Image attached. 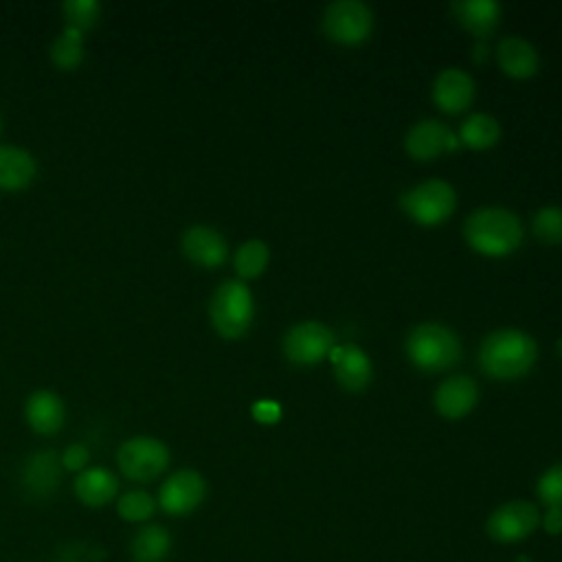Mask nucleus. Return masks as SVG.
<instances>
[{
	"label": "nucleus",
	"instance_id": "nucleus-11",
	"mask_svg": "<svg viewBox=\"0 0 562 562\" xmlns=\"http://www.w3.org/2000/svg\"><path fill=\"white\" fill-rule=\"evenodd\" d=\"M457 145L459 140L452 130L437 119H424L415 123L404 136L406 154L419 162L435 160L448 151H454Z\"/></svg>",
	"mask_w": 562,
	"mask_h": 562
},
{
	"label": "nucleus",
	"instance_id": "nucleus-4",
	"mask_svg": "<svg viewBox=\"0 0 562 562\" xmlns=\"http://www.w3.org/2000/svg\"><path fill=\"white\" fill-rule=\"evenodd\" d=\"M209 316L213 329L222 338H241L250 329L255 316V303L248 285L237 279L217 285V290L211 296Z\"/></svg>",
	"mask_w": 562,
	"mask_h": 562
},
{
	"label": "nucleus",
	"instance_id": "nucleus-6",
	"mask_svg": "<svg viewBox=\"0 0 562 562\" xmlns=\"http://www.w3.org/2000/svg\"><path fill=\"white\" fill-rule=\"evenodd\" d=\"M321 29L336 44L358 46L373 31V13L360 0H336L325 7Z\"/></svg>",
	"mask_w": 562,
	"mask_h": 562
},
{
	"label": "nucleus",
	"instance_id": "nucleus-23",
	"mask_svg": "<svg viewBox=\"0 0 562 562\" xmlns=\"http://www.w3.org/2000/svg\"><path fill=\"white\" fill-rule=\"evenodd\" d=\"M171 536L160 525L143 527L132 540L134 562H162L169 555Z\"/></svg>",
	"mask_w": 562,
	"mask_h": 562
},
{
	"label": "nucleus",
	"instance_id": "nucleus-17",
	"mask_svg": "<svg viewBox=\"0 0 562 562\" xmlns=\"http://www.w3.org/2000/svg\"><path fill=\"white\" fill-rule=\"evenodd\" d=\"M496 61L512 79H529L540 68V55L531 42L518 35H507L496 46Z\"/></svg>",
	"mask_w": 562,
	"mask_h": 562
},
{
	"label": "nucleus",
	"instance_id": "nucleus-31",
	"mask_svg": "<svg viewBox=\"0 0 562 562\" xmlns=\"http://www.w3.org/2000/svg\"><path fill=\"white\" fill-rule=\"evenodd\" d=\"M542 520V527L547 529V533L558 536L562 533V509L560 507H547V514Z\"/></svg>",
	"mask_w": 562,
	"mask_h": 562
},
{
	"label": "nucleus",
	"instance_id": "nucleus-10",
	"mask_svg": "<svg viewBox=\"0 0 562 562\" xmlns=\"http://www.w3.org/2000/svg\"><path fill=\"white\" fill-rule=\"evenodd\" d=\"M206 496V481L195 470L173 472L158 492V505L171 516L191 514Z\"/></svg>",
	"mask_w": 562,
	"mask_h": 562
},
{
	"label": "nucleus",
	"instance_id": "nucleus-14",
	"mask_svg": "<svg viewBox=\"0 0 562 562\" xmlns=\"http://www.w3.org/2000/svg\"><path fill=\"white\" fill-rule=\"evenodd\" d=\"M474 79L461 68H443L432 81V101L446 114H461L474 101Z\"/></svg>",
	"mask_w": 562,
	"mask_h": 562
},
{
	"label": "nucleus",
	"instance_id": "nucleus-26",
	"mask_svg": "<svg viewBox=\"0 0 562 562\" xmlns=\"http://www.w3.org/2000/svg\"><path fill=\"white\" fill-rule=\"evenodd\" d=\"M531 231L536 239L547 246L562 244V206L547 204L538 209L531 220Z\"/></svg>",
	"mask_w": 562,
	"mask_h": 562
},
{
	"label": "nucleus",
	"instance_id": "nucleus-25",
	"mask_svg": "<svg viewBox=\"0 0 562 562\" xmlns=\"http://www.w3.org/2000/svg\"><path fill=\"white\" fill-rule=\"evenodd\" d=\"M268 261H270V248L263 239L244 241L233 257L235 270L244 281L257 279L259 274H263V270L268 268Z\"/></svg>",
	"mask_w": 562,
	"mask_h": 562
},
{
	"label": "nucleus",
	"instance_id": "nucleus-20",
	"mask_svg": "<svg viewBox=\"0 0 562 562\" xmlns=\"http://www.w3.org/2000/svg\"><path fill=\"white\" fill-rule=\"evenodd\" d=\"M37 165L31 151L13 145H0V189L20 191L35 178Z\"/></svg>",
	"mask_w": 562,
	"mask_h": 562
},
{
	"label": "nucleus",
	"instance_id": "nucleus-28",
	"mask_svg": "<svg viewBox=\"0 0 562 562\" xmlns=\"http://www.w3.org/2000/svg\"><path fill=\"white\" fill-rule=\"evenodd\" d=\"M116 509H119V514H121L125 520H130V522H140V520L151 518V514L156 512V501H154L147 492L132 490V492H125V494L119 498Z\"/></svg>",
	"mask_w": 562,
	"mask_h": 562
},
{
	"label": "nucleus",
	"instance_id": "nucleus-2",
	"mask_svg": "<svg viewBox=\"0 0 562 562\" xmlns=\"http://www.w3.org/2000/svg\"><path fill=\"white\" fill-rule=\"evenodd\" d=\"M463 239L479 255L507 257L522 241V224L505 206H481L465 217Z\"/></svg>",
	"mask_w": 562,
	"mask_h": 562
},
{
	"label": "nucleus",
	"instance_id": "nucleus-33",
	"mask_svg": "<svg viewBox=\"0 0 562 562\" xmlns=\"http://www.w3.org/2000/svg\"><path fill=\"white\" fill-rule=\"evenodd\" d=\"M558 351H560V356H562V338L558 340Z\"/></svg>",
	"mask_w": 562,
	"mask_h": 562
},
{
	"label": "nucleus",
	"instance_id": "nucleus-1",
	"mask_svg": "<svg viewBox=\"0 0 562 562\" xmlns=\"http://www.w3.org/2000/svg\"><path fill=\"white\" fill-rule=\"evenodd\" d=\"M538 360L536 340L516 327L496 329L485 336L479 349V367L494 380H518L527 375Z\"/></svg>",
	"mask_w": 562,
	"mask_h": 562
},
{
	"label": "nucleus",
	"instance_id": "nucleus-34",
	"mask_svg": "<svg viewBox=\"0 0 562 562\" xmlns=\"http://www.w3.org/2000/svg\"><path fill=\"white\" fill-rule=\"evenodd\" d=\"M0 132H2V123H0Z\"/></svg>",
	"mask_w": 562,
	"mask_h": 562
},
{
	"label": "nucleus",
	"instance_id": "nucleus-15",
	"mask_svg": "<svg viewBox=\"0 0 562 562\" xmlns=\"http://www.w3.org/2000/svg\"><path fill=\"white\" fill-rule=\"evenodd\" d=\"M329 360L334 364L336 382L351 393L364 391L373 378V364L369 356L353 342L338 345L331 349Z\"/></svg>",
	"mask_w": 562,
	"mask_h": 562
},
{
	"label": "nucleus",
	"instance_id": "nucleus-19",
	"mask_svg": "<svg viewBox=\"0 0 562 562\" xmlns=\"http://www.w3.org/2000/svg\"><path fill=\"white\" fill-rule=\"evenodd\" d=\"M24 413H26L29 426L40 435L57 432L66 419V408L61 397L48 389H40L31 393V397L26 400Z\"/></svg>",
	"mask_w": 562,
	"mask_h": 562
},
{
	"label": "nucleus",
	"instance_id": "nucleus-27",
	"mask_svg": "<svg viewBox=\"0 0 562 562\" xmlns=\"http://www.w3.org/2000/svg\"><path fill=\"white\" fill-rule=\"evenodd\" d=\"M64 15L68 26L77 31L92 29L101 18V4L97 0H66L64 2Z\"/></svg>",
	"mask_w": 562,
	"mask_h": 562
},
{
	"label": "nucleus",
	"instance_id": "nucleus-7",
	"mask_svg": "<svg viewBox=\"0 0 562 562\" xmlns=\"http://www.w3.org/2000/svg\"><path fill=\"white\" fill-rule=\"evenodd\" d=\"M336 347V334L331 327L318 321H303L290 327L283 336V353L292 364L312 367L329 358Z\"/></svg>",
	"mask_w": 562,
	"mask_h": 562
},
{
	"label": "nucleus",
	"instance_id": "nucleus-18",
	"mask_svg": "<svg viewBox=\"0 0 562 562\" xmlns=\"http://www.w3.org/2000/svg\"><path fill=\"white\" fill-rule=\"evenodd\" d=\"M457 22L476 40L490 37L501 24V4L494 0H457L450 4Z\"/></svg>",
	"mask_w": 562,
	"mask_h": 562
},
{
	"label": "nucleus",
	"instance_id": "nucleus-30",
	"mask_svg": "<svg viewBox=\"0 0 562 562\" xmlns=\"http://www.w3.org/2000/svg\"><path fill=\"white\" fill-rule=\"evenodd\" d=\"M88 459H90L88 448L83 443H72L61 454V468H68L72 472H83L88 465Z\"/></svg>",
	"mask_w": 562,
	"mask_h": 562
},
{
	"label": "nucleus",
	"instance_id": "nucleus-21",
	"mask_svg": "<svg viewBox=\"0 0 562 562\" xmlns=\"http://www.w3.org/2000/svg\"><path fill=\"white\" fill-rule=\"evenodd\" d=\"M119 492L116 476L105 468H86L75 479V494L83 505L101 507L110 503Z\"/></svg>",
	"mask_w": 562,
	"mask_h": 562
},
{
	"label": "nucleus",
	"instance_id": "nucleus-13",
	"mask_svg": "<svg viewBox=\"0 0 562 562\" xmlns=\"http://www.w3.org/2000/svg\"><path fill=\"white\" fill-rule=\"evenodd\" d=\"M22 490L31 498H48L61 481V457L55 450H37L22 465Z\"/></svg>",
	"mask_w": 562,
	"mask_h": 562
},
{
	"label": "nucleus",
	"instance_id": "nucleus-29",
	"mask_svg": "<svg viewBox=\"0 0 562 562\" xmlns=\"http://www.w3.org/2000/svg\"><path fill=\"white\" fill-rule=\"evenodd\" d=\"M536 492L547 507L562 509V463H555L542 472V476L538 479Z\"/></svg>",
	"mask_w": 562,
	"mask_h": 562
},
{
	"label": "nucleus",
	"instance_id": "nucleus-12",
	"mask_svg": "<svg viewBox=\"0 0 562 562\" xmlns=\"http://www.w3.org/2000/svg\"><path fill=\"white\" fill-rule=\"evenodd\" d=\"M184 257L200 268H220L228 257V244L220 231L206 224H193L182 235Z\"/></svg>",
	"mask_w": 562,
	"mask_h": 562
},
{
	"label": "nucleus",
	"instance_id": "nucleus-22",
	"mask_svg": "<svg viewBox=\"0 0 562 562\" xmlns=\"http://www.w3.org/2000/svg\"><path fill=\"white\" fill-rule=\"evenodd\" d=\"M503 136L501 123L496 121V116L487 114V112H474L470 114L461 127H459V140L470 147V149H490L494 147Z\"/></svg>",
	"mask_w": 562,
	"mask_h": 562
},
{
	"label": "nucleus",
	"instance_id": "nucleus-24",
	"mask_svg": "<svg viewBox=\"0 0 562 562\" xmlns=\"http://www.w3.org/2000/svg\"><path fill=\"white\" fill-rule=\"evenodd\" d=\"M50 59L61 70H75L83 61V33L66 24L50 44Z\"/></svg>",
	"mask_w": 562,
	"mask_h": 562
},
{
	"label": "nucleus",
	"instance_id": "nucleus-16",
	"mask_svg": "<svg viewBox=\"0 0 562 562\" xmlns=\"http://www.w3.org/2000/svg\"><path fill=\"white\" fill-rule=\"evenodd\" d=\"M435 408L446 419L465 417L479 402V386L470 375L457 373L446 378L435 391Z\"/></svg>",
	"mask_w": 562,
	"mask_h": 562
},
{
	"label": "nucleus",
	"instance_id": "nucleus-5",
	"mask_svg": "<svg viewBox=\"0 0 562 562\" xmlns=\"http://www.w3.org/2000/svg\"><path fill=\"white\" fill-rule=\"evenodd\" d=\"M402 209L419 226H439L457 209L454 187L439 178L419 182L402 195Z\"/></svg>",
	"mask_w": 562,
	"mask_h": 562
},
{
	"label": "nucleus",
	"instance_id": "nucleus-8",
	"mask_svg": "<svg viewBox=\"0 0 562 562\" xmlns=\"http://www.w3.org/2000/svg\"><path fill=\"white\" fill-rule=\"evenodd\" d=\"M119 468L132 481H151L169 465V450L156 437H132L119 448Z\"/></svg>",
	"mask_w": 562,
	"mask_h": 562
},
{
	"label": "nucleus",
	"instance_id": "nucleus-9",
	"mask_svg": "<svg viewBox=\"0 0 562 562\" xmlns=\"http://www.w3.org/2000/svg\"><path fill=\"white\" fill-rule=\"evenodd\" d=\"M540 525V512L531 501H507L496 507L487 522L485 531L496 542H520L531 536Z\"/></svg>",
	"mask_w": 562,
	"mask_h": 562
},
{
	"label": "nucleus",
	"instance_id": "nucleus-3",
	"mask_svg": "<svg viewBox=\"0 0 562 562\" xmlns=\"http://www.w3.org/2000/svg\"><path fill=\"white\" fill-rule=\"evenodd\" d=\"M408 362L424 373H441L461 360V340L448 325L419 323L404 342Z\"/></svg>",
	"mask_w": 562,
	"mask_h": 562
},
{
	"label": "nucleus",
	"instance_id": "nucleus-32",
	"mask_svg": "<svg viewBox=\"0 0 562 562\" xmlns=\"http://www.w3.org/2000/svg\"><path fill=\"white\" fill-rule=\"evenodd\" d=\"M252 415L263 424H272L279 417V406L274 402H259V404H255Z\"/></svg>",
	"mask_w": 562,
	"mask_h": 562
}]
</instances>
